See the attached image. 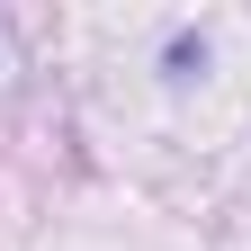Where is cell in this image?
<instances>
[{"label":"cell","instance_id":"cell-1","mask_svg":"<svg viewBox=\"0 0 251 251\" xmlns=\"http://www.w3.org/2000/svg\"><path fill=\"white\" fill-rule=\"evenodd\" d=\"M162 63H171V72L188 81V72H198V63H206V36H171V54H162Z\"/></svg>","mask_w":251,"mask_h":251}]
</instances>
